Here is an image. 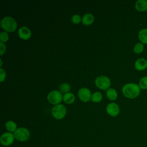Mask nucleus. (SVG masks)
I'll return each instance as SVG.
<instances>
[{
  "instance_id": "obj_1",
  "label": "nucleus",
  "mask_w": 147,
  "mask_h": 147,
  "mask_svg": "<svg viewBox=\"0 0 147 147\" xmlns=\"http://www.w3.org/2000/svg\"><path fill=\"white\" fill-rule=\"evenodd\" d=\"M141 88L138 84L129 83L125 84L122 89V91L125 96L129 99H134L140 94Z\"/></svg>"
},
{
  "instance_id": "obj_2",
  "label": "nucleus",
  "mask_w": 147,
  "mask_h": 147,
  "mask_svg": "<svg viewBox=\"0 0 147 147\" xmlns=\"http://www.w3.org/2000/svg\"><path fill=\"white\" fill-rule=\"evenodd\" d=\"M1 28L7 32H13L17 28V22L11 17H4L1 22Z\"/></svg>"
},
{
  "instance_id": "obj_3",
  "label": "nucleus",
  "mask_w": 147,
  "mask_h": 147,
  "mask_svg": "<svg viewBox=\"0 0 147 147\" xmlns=\"http://www.w3.org/2000/svg\"><path fill=\"white\" fill-rule=\"evenodd\" d=\"M15 138L21 142H24L28 140L30 136L29 130L26 127H21L18 128L14 133Z\"/></svg>"
},
{
  "instance_id": "obj_4",
  "label": "nucleus",
  "mask_w": 147,
  "mask_h": 147,
  "mask_svg": "<svg viewBox=\"0 0 147 147\" xmlns=\"http://www.w3.org/2000/svg\"><path fill=\"white\" fill-rule=\"evenodd\" d=\"M67 113L66 108L64 106L61 104L55 105L52 110V114L56 119H61L63 118Z\"/></svg>"
},
{
  "instance_id": "obj_5",
  "label": "nucleus",
  "mask_w": 147,
  "mask_h": 147,
  "mask_svg": "<svg viewBox=\"0 0 147 147\" xmlns=\"http://www.w3.org/2000/svg\"><path fill=\"white\" fill-rule=\"evenodd\" d=\"M95 84L99 89L105 90L107 89L111 86V82L109 78L106 76H99L95 80Z\"/></svg>"
},
{
  "instance_id": "obj_6",
  "label": "nucleus",
  "mask_w": 147,
  "mask_h": 147,
  "mask_svg": "<svg viewBox=\"0 0 147 147\" xmlns=\"http://www.w3.org/2000/svg\"><path fill=\"white\" fill-rule=\"evenodd\" d=\"M63 98L61 92L57 90H53L50 92L48 96L47 99L49 103L53 105H58L59 104Z\"/></svg>"
},
{
  "instance_id": "obj_7",
  "label": "nucleus",
  "mask_w": 147,
  "mask_h": 147,
  "mask_svg": "<svg viewBox=\"0 0 147 147\" xmlns=\"http://www.w3.org/2000/svg\"><path fill=\"white\" fill-rule=\"evenodd\" d=\"M14 139L15 137L14 134L10 132H5L1 135L0 137V141L2 145L8 146L14 142Z\"/></svg>"
},
{
  "instance_id": "obj_8",
  "label": "nucleus",
  "mask_w": 147,
  "mask_h": 147,
  "mask_svg": "<svg viewBox=\"0 0 147 147\" xmlns=\"http://www.w3.org/2000/svg\"><path fill=\"white\" fill-rule=\"evenodd\" d=\"M78 96L82 101L84 102H88L91 98V91L87 88H82L78 91Z\"/></svg>"
},
{
  "instance_id": "obj_9",
  "label": "nucleus",
  "mask_w": 147,
  "mask_h": 147,
  "mask_svg": "<svg viewBox=\"0 0 147 147\" xmlns=\"http://www.w3.org/2000/svg\"><path fill=\"white\" fill-rule=\"evenodd\" d=\"M106 111L110 115L115 117L119 113V107L115 103H110L106 107Z\"/></svg>"
},
{
  "instance_id": "obj_10",
  "label": "nucleus",
  "mask_w": 147,
  "mask_h": 147,
  "mask_svg": "<svg viewBox=\"0 0 147 147\" xmlns=\"http://www.w3.org/2000/svg\"><path fill=\"white\" fill-rule=\"evenodd\" d=\"M18 36L20 38L23 40H28L31 36L30 30L26 26H22L18 29Z\"/></svg>"
},
{
  "instance_id": "obj_11",
  "label": "nucleus",
  "mask_w": 147,
  "mask_h": 147,
  "mask_svg": "<svg viewBox=\"0 0 147 147\" xmlns=\"http://www.w3.org/2000/svg\"><path fill=\"white\" fill-rule=\"evenodd\" d=\"M134 67L136 69L139 71H142L147 68V60L145 58L138 59L135 63Z\"/></svg>"
},
{
  "instance_id": "obj_12",
  "label": "nucleus",
  "mask_w": 147,
  "mask_h": 147,
  "mask_svg": "<svg viewBox=\"0 0 147 147\" xmlns=\"http://www.w3.org/2000/svg\"><path fill=\"white\" fill-rule=\"evenodd\" d=\"M136 9L141 12L147 11V0H138L135 4Z\"/></svg>"
},
{
  "instance_id": "obj_13",
  "label": "nucleus",
  "mask_w": 147,
  "mask_h": 147,
  "mask_svg": "<svg viewBox=\"0 0 147 147\" xmlns=\"http://www.w3.org/2000/svg\"><path fill=\"white\" fill-rule=\"evenodd\" d=\"M138 37L140 42L144 44H147V29H141L138 34Z\"/></svg>"
},
{
  "instance_id": "obj_14",
  "label": "nucleus",
  "mask_w": 147,
  "mask_h": 147,
  "mask_svg": "<svg viewBox=\"0 0 147 147\" xmlns=\"http://www.w3.org/2000/svg\"><path fill=\"white\" fill-rule=\"evenodd\" d=\"M94 21V16L90 13L85 14L82 18V24L85 25H90Z\"/></svg>"
},
{
  "instance_id": "obj_15",
  "label": "nucleus",
  "mask_w": 147,
  "mask_h": 147,
  "mask_svg": "<svg viewBox=\"0 0 147 147\" xmlns=\"http://www.w3.org/2000/svg\"><path fill=\"white\" fill-rule=\"evenodd\" d=\"M106 96L111 100H114L118 96L117 91L114 88H109L106 91Z\"/></svg>"
},
{
  "instance_id": "obj_16",
  "label": "nucleus",
  "mask_w": 147,
  "mask_h": 147,
  "mask_svg": "<svg viewBox=\"0 0 147 147\" xmlns=\"http://www.w3.org/2000/svg\"><path fill=\"white\" fill-rule=\"evenodd\" d=\"M5 127L8 132L13 133L15 132L17 129V124L13 121H9L6 122Z\"/></svg>"
},
{
  "instance_id": "obj_17",
  "label": "nucleus",
  "mask_w": 147,
  "mask_h": 147,
  "mask_svg": "<svg viewBox=\"0 0 147 147\" xmlns=\"http://www.w3.org/2000/svg\"><path fill=\"white\" fill-rule=\"evenodd\" d=\"M63 99L64 102L65 103H67V104H71V103H72L74 102V100L75 99V98L74 95L72 93L68 92V93L65 94L63 95Z\"/></svg>"
},
{
  "instance_id": "obj_18",
  "label": "nucleus",
  "mask_w": 147,
  "mask_h": 147,
  "mask_svg": "<svg viewBox=\"0 0 147 147\" xmlns=\"http://www.w3.org/2000/svg\"><path fill=\"white\" fill-rule=\"evenodd\" d=\"M102 99V95L100 92L98 91H96L95 92H94L92 95H91V99L93 102H99Z\"/></svg>"
},
{
  "instance_id": "obj_19",
  "label": "nucleus",
  "mask_w": 147,
  "mask_h": 147,
  "mask_svg": "<svg viewBox=\"0 0 147 147\" xmlns=\"http://www.w3.org/2000/svg\"><path fill=\"white\" fill-rule=\"evenodd\" d=\"M144 50V45L141 42L137 43L133 48V51L137 54H140L142 53Z\"/></svg>"
},
{
  "instance_id": "obj_20",
  "label": "nucleus",
  "mask_w": 147,
  "mask_h": 147,
  "mask_svg": "<svg viewBox=\"0 0 147 147\" xmlns=\"http://www.w3.org/2000/svg\"><path fill=\"white\" fill-rule=\"evenodd\" d=\"M138 86L141 89L147 90V76H143L139 81Z\"/></svg>"
},
{
  "instance_id": "obj_21",
  "label": "nucleus",
  "mask_w": 147,
  "mask_h": 147,
  "mask_svg": "<svg viewBox=\"0 0 147 147\" xmlns=\"http://www.w3.org/2000/svg\"><path fill=\"white\" fill-rule=\"evenodd\" d=\"M60 91L61 92L66 94L68 93L70 90V86L67 83H63L60 86Z\"/></svg>"
},
{
  "instance_id": "obj_22",
  "label": "nucleus",
  "mask_w": 147,
  "mask_h": 147,
  "mask_svg": "<svg viewBox=\"0 0 147 147\" xmlns=\"http://www.w3.org/2000/svg\"><path fill=\"white\" fill-rule=\"evenodd\" d=\"M9 40V36L7 32H1L0 33V40L2 42H5Z\"/></svg>"
},
{
  "instance_id": "obj_23",
  "label": "nucleus",
  "mask_w": 147,
  "mask_h": 147,
  "mask_svg": "<svg viewBox=\"0 0 147 147\" xmlns=\"http://www.w3.org/2000/svg\"><path fill=\"white\" fill-rule=\"evenodd\" d=\"M82 20V18L80 17V16L78 14H75L72 17V18H71V21L72 22L75 24H78Z\"/></svg>"
},
{
  "instance_id": "obj_24",
  "label": "nucleus",
  "mask_w": 147,
  "mask_h": 147,
  "mask_svg": "<svg viewBox=\"0 0 147 147\" xmlns=\"http://www.w3.org/2000/svg\"><path fill=\"white\" fill-rule=\"evenodd\" d=\"M0 73H1V74H0V81H1V82H2L6 78V72H5V70L3 68H1L0 69Z\"/></svg>"
},
{
  "instance_id": "obj_25",
  "label": "nucleus",
  "mask_w": 147,
  "mask_h": 147,
  "mask_svg": "<svg viewBox=\"0 0 147 147\" xmlns=\"http://www.w3.org/2000/svg\"><path fill=\"white\" fill-rule=\"evenodd\" d=\"M6 51V45L3 42H0V55H3Z\"/></svg>"
},
{
  "instance_id": "obj_26",
  "label": "nucleus",
  "mask_w": 147,
  "mask_h": 147,
  "mask_svg": "<svg viewBox=\"0 0 147 147\" xmlns=\"http://www.w3.org/2000/svg\"><path fill=\"white\" fill-rule=\"evenodd\" d=\"M76 147H78V146H76Z\"/></svg>"
}]
</instances>
